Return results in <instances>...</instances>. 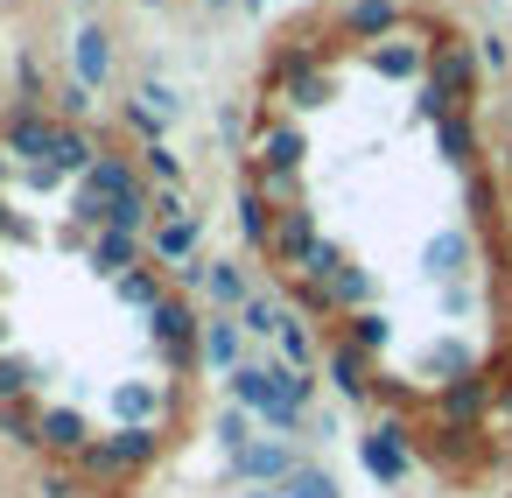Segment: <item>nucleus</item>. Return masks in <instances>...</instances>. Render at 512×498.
<instances>
[{
    "instance_id": "obj_1",
    "label": "nucleus",
    "mask_w": 512,
    "mask_h": 498,
    "mask_svg": "<svg viewBox=\"0 0 512 498\" xmlns=\"http://www.w3.org/2000/svg\"><path fill=\"white\" fill-rule=\"evenodd\" d=\"M232 400L239 407H260L281 435L302 428V407H309V379L295 365H239L232 372Z\"/></svg>"
},
{
    "instance_id": "obj_2",
    "label": "nucleus",
    "mask_w": 512,
    "mask_h": 498,
    "mask_svg": "<svg viewBox=\"0 0 512 498\" xmlns=\"http://www.w3.org/2000/svg\"><path fill=\"white\" fill-rule=\"evenodd\" d=\"M148 316H155V337H162V351H169V358H176V365L190 372V365H197V337H204V323L190 316V302L162 295V302H155Z\"/></svg>"
},
{
    "instance_id": "obj_3",
    "label": "nucleus",
    "mask_w": 512,
    "mask_h": 498,
    "mask_svg": "<svg viewBox=\"0 0 512 498\" xmlns=\"http://www.w3.org/2000/svg\"><path fill=\"white\" fill-rule=\"evenodd\" d=\"M358 456H365V470H372L379 484H400V477H407V428H400V421H379V428L358 442Z\"/></svg>"
},
{
    "instance_id": "obj_4",
    "label": "nucleus",
    "mask_w": 512,
    "mask_h": 498,
    "mask_svg": "<svg viewBox=\"0 0 512 498\" xmlns=\"http://www.w3.org/2000/svg\"><path fill=\"white\" fill-rule=\"evenodd\" d=\"M232 477H246V484H288L295 477V449L288 442H246L239 456H232Z\"/></svg>"
},
{
    "instance_id": "obj_5",
    "label": "nucleus",
    "mask_w": 512,
    "mask_h": 498,
    "mask_svg": "<svg viewBox=\"0 0 512 498\" xmlns=\"http://www.w3.org/2000/svg\"><path fill=\"white\" fill-rule=\"evenodd\" d=\"M316 246H323V239H316V218H309V211H281V218H274V239H267V253H274L281 267H302Z\"/></svg>"
},
{
    "instance_id": "obj_6",
    "label": "nucleus",
    "mask_w": 512,
    "mask_h": 498,
    "mask_svg": "<svg viewBox=\"0 0 512 498\" xmlns=\"http://www.w3.org/2000/svg\"><path fill=\"white\" fill-rule=\"evenodd\" d=\"M127 197H141V183H134V169L127 162H92V176H85V204H92V218H106L99 204H127Z\"/></svg>"
},
{
    "instance_id": "obj_7",
    "label": "nucleus",
    "mask_w": 512,
    "mask_h": 498,
    "mask_svg": "<svg viewBox=\"0 0 512 498\" xmlns=\"http://www.w3.org/2000/svg\"><path fill=\"white\" fill-rule=\"evenodd\" d=\"M148 456H155V428H120L113 442L85 449V463H92V470H127V463H148Z\"/></svg>"
},
{
    "instance_id": "obj_8",
    "label": "nucleus",
    "mask_w": 512,
    "mask_h": 498,
    "mask_svg": "<svg viewBox=\"0 0 512 498\" xmlns=\"http://www.w3.org/2000/svg\"><path fill=\"white\" fill-rule=\"evenodd\" d=\"M57 141H64V127H50V120H36V113H15L8 120V148L15 155H29V162H57Z\"/></svg>"
},
{
    "instance_id": "obj_9",
    "label": "nucleus",
    "mask_w": 512,
    "mask_h": 498,
    "mask_svg": "<svg viewBox=\"0 0 512 498\" xmlns=\"http://www.w3.org/2000/svg\"><path fill=\"white\" fill-rule=\"evenodd\" d=\"M113 78V50H106V29H78V85H106Z\"/></svg>"
},
{
    "instance_id": "obj_10",
    "label": "nucleus",
    "mask_w": 512,
    "mask_h": 498,
    "mask_svg": "<svg viewBox=\"0 0 512 498\" xmlns=\"http://www.w3.org/2000/svg\"><path fill=\"white\" fill-rule=\"evenodd\" d=\"M190 253H197V218H162L155 260H162V267H190Z\"/></svg>"
},
{
    "instance_id": "obj_11",
    "label": "nucleus",
    "mask_w": 512,
    "mask_h": 498,
    "mask_svg": "<svg viewBox=\"0 0 512 498\" xmlns=\"http://www.w3.org/2000/svg\"><path fill=\"white\" fill-rule=\"evenodd\" d=\"M260 162H267V176H288V169L302 162V127H274V134L260 141Z\"/></svg>"
},
{
    "instance_id": "obj_12",
    "label": "nucleus",
    "mask_w": 512,
    "mask_h": 498,
    "mask_svg": "<svg viewBox=\"0 0 512 498\" xmlns=\"http://www.w3.org/2000/svg\"><path fill=\"white\" fill-rule=\"evenodd\" d=\"M204 288H211L225 309H246V302H253V288H246V274H239L232 260H211V267H204Z\"/></svg>"
},
{
    "instance_id": "obj_13",
    "label": "nucleus",
    "mask_w": 512,
    "mask_h": 498,
    "mask_svg": "<svg viewBox=\"0 0 512 498\" xmlns=\"http://www.w3.org/2000/svg\"><path fill=\"white\" fill-rule=\"evenodd\" d=\"M197 351H204V365H239V323H232V316H218V323H204V337H197Z\"/></svg>"
},
{
    "instance_id": "obj_14",
    "label": "nucleus",
    "mask_w": 512,
    "mask_h": 498,
    "mask_svg": "<svg viewBox=\"0 0 512 498\" xmlns=\"http://www.w3.org/2000/svg\"><path fill=\"white\" fill-rule=\"evenodd\" d=\"M365 295H372V281H365L358 267H337V274L323 281V302H337V309H351V316L365 309Z\"/></svg>"
},
{
    "instance_id": "obj_15",
    "label": "nucleus",
    "mask_w": 512,
    "mask_h": 498,
    "mask_svg": "<svg viewBox=\"0 0 512 498\" xmlns=\"http://www.w3.org/2000/svg\"><path fill=\"white\" fill-rule=\"evenodd\" d=\"M43 449H85V414L50 407V414H43Z\"/></svg>"
},
{
    "instance_id": "obj_16",
    "label": "nucleus",
    "mask_w": 512,
    "mask_h": 498,
    "mask_svg": "<svg viewBox=\"0 0 512 498\" xmlns=\"http://www.w3.org/2000/svg\"><path fill=\"white\" fill-rule=\"evenodd\" d=\"M393 29V0H351L344 8V36H379Z\"/></svg>"
},
{
    "instance_id": "obj_17",
    "label": "nucleus",
    "mask_w": 512,
    "mask_h": 498,
    "mask_svg": "<svg viewBox=\"0 0 512 498\" xmlns=\"http://www.w3.org/2000/svg\"><path fill=\"white\" fill-rule=\"evenodd\" d=\"M435 78H442V92H449V106L470 92V78H477V64H470V50H442L435 57Z\"/></svg>"
},
{
    "instance_id": "obj_18",
    "label": "nucleus",
    "mask_w": 512,
    "mask_h": 498,
    "mask_svg": "<svg viewBox=\"0 0 512 498\" xmlns=\"http://www.w3.org/2000/svg\"><path fill=\"white\" fill-rule=\"evenodd\" d=\"M442 155H449V162H463V169L477 162V134H470V120H463V113H442Z\"/></svg>"
},
{
    "instance_id": "obj_19",
    "label": "nucleus",
    "mask_w": 512,
    "mask_h": 498,
    "mask_svg": "<svg viewBox=\"0 0 512 498\" xmlns=\"http://www.w3.org/2000/svg\"><path fill=\"white\" fill-rule=\"evenodd\" d=\"M239 225H246V239H253V246H267V239H274V218H267V197H260L253 183L239 190Z\"/></svg>"
},
{
    "instance_id": "obj_20",
    "label": "nucleus",
    "mask_w": 512,
    "mask_h": 498,
    "mask_svg": "<svg viewBox=\"0 0 512 498\" xmlns=\"http://www.w3.org/2000/svg\"><path fill=\"white\" fill-rule=\"evenodd\" d=\"M239 323H246V330H260V337H281V323H288V309H281L274 295H253V302L239 309Z\"/></svg>"
},
{
    "instance_id": "obj_21",
    "label": "nucleus",
    "mask_w": 512,
    "mask_h": 498,
    "mask_svg": "<svg viewBox=\"0 0 512 498\" xmlns=\"http://www.w3.org/2000/svg\"><path fill=\"white\" fill-rule=\"evenodd\" d=\"M330 379H337L351 400L365 393V358H358V344H337V351H330Z\"/></svg>"
},
{
    "instance_id": "obj_22",
    "label": "nucleus",
    "mask_w": 512,
    "mask_h": 498,
    "mask_svg": "<svg viewBox=\"0 0 512 498\" xmlns=\"http://www.w3.org/2000/svg\"><path fill=\"white\" fill-rule=\"evenodd\" d=\"M106 274H120V267H134V232H113L106 225V239H99V253H92Z\"/></svg>"
},
{
    "instance_id": "obj_23",
    "label": "nucleus",
    "mask_w": 512,
    "mask_h": 498,
    "mask_svg": "<svg viewBox=\"0 0 512 498\" xmlns=\"http://www.w3.org/2000/svg\"><path fill=\"white\" fill-rule=\"evenodd\" d=\"M456 267H463V239H456V232L428 239V274H456Z\"/></svg>"
},
{
    "instance_id": "obj_24",
    "label": "nucleus",
    "mask_w": 512,
    "mask_h": 498,
    "mask_svg": "<svg viewBox=\"0 0 512 498\" xmlns=\"http://www.w3.org/2000/svg\"><path fill=\"white\" fill-rule=\"evenodd\" d=\"M57 169H85V176H92V141L64 127V141H57Z\"/></svg>"
},
{
    "instance_id": "obj_25",
    "label": "nucleus",
    "mask_w": 512,
    "mask_h": 498,
    "mask_svg": "<svg viewBox=\"0 0 512 498\" xmlns=\"http://www.w3.org/2000/svg\"><path fill=\"white\" fill-rule=\"evenodd\" d=\"M351 344H358V351H379V344H386V316L358 309V316H351Z\"/></svg>"
},
{
    "instance_id": "obj_26",
    "label": "nucleus",
    "mask_w": 512,
    "mask_h": 498,
    "mask_svg": "<svg viewBox=\"0 0 512 498\" xmlns=\"http://www.w3.org/2000/svg\"><path fill=\"white\" fill-rule=\"evenodd\" d=\"M281 351H288V365H295V372H302V365H309V351H316V344H309V330H302L295 316L281 323Z\"/></svg>"
},
{
    "instance_id": "obj_27",
    "label": "nucleus",
    "mask_w": 512,
    "mask_h": 498,
    "mask_svg": "<svg viewBox=\"0 0 512 498\" xmlns=\"http://www.w3.org/2000/svg\"><path fill=\"white\" fill-rule=\"evenodd\" d=\"M22 393H29V365L22 358H0V407L22 400Z\"/></svg>"
},
{
    "instance_id": "obj_28",
    "label": "nucleus",
    "mask_w": 512,
    "mask_h": 498,
    "mask_svg": "<svg viewBox=\"0 0 512 498\" xmlns=\"http://www.w3.org/2000/svg\"><path fill=\"white\" fill-rule=\"evenodd\" d=\"M288 498H337V484H330L323 470H295V477H288Z\"/></svg>"
},
{
    "instance_id": "obj_29",
    "label": "nucleus",
    "mask_w": 512,
    "mask_h": 498,
    "mask_svg": "<svg viewBox=\"0 0 512 498\" xmlns=\"http://www.w3.org/2000/svg\"><path fill=\"white\" fill-rule=\"evenodd\" d=\"M120 295H127V302H141V309H155V302H162V281H155V274H127V281H120Z\"/></svg>"
},
{
    "instance_id": "obj_30",
    "label": "nucleus",
    "mask_w": 512,
    "mask_h": 498,
    "mask_svg": "<svg viewBox=\"0 0 512 498\" xmlns=\"http://www.w3.org/2000/svg\"><path fill=\"white\" fill-rule=\"evenodd\" d=\"M372 64H379L386 78H407V71H414L421 57H414V50H372Z\"/></svg>"
},
{
    "instance_id": "obj_31",
    "label": "nucleus",
    "mask_w": 512,
    "mask_h": 498,
    "mask_svg": "<svg viewBox=\"0 0 512 498\" xmlns=\"http://www.w3.org/2000/svg\"><path fill=\"white\" fill-rule=\"evenodd\" d=\"M113 407H120V414H134V428H141V414L155 407V393H148V386H120V400H113Z\"/></svg>"
},
{
    "instance_id": "obj_32",
    "label": "nucleus",
    "mask_w": 512,
    "mask_h": 498,
    "mask_svg": "<svg viewBox=\"0 0 512 498\" xmlns=\"http://www.w3.org/2000/svg\"><path fill=\"white\" fill-rule=\"evenodd\" d=\"M218 435H225V449H232V456H239V449L253 442V435H246V414H239V407H232V414L218 421Z\"/></svg>"
},
{
    "instance_id": "obj_33",
    "label": "nucleus",
    "mask_w": 512,
    "mask_h": 498,
    "mask_svg": "<svg viewBox=\"0 0 512 498\" xmlns=\"http://www.w3.org/2000/svg\"><path fill=\"white\" fill-rule=\"evenodd\" d=\"M477 57H484L491 71H505V64H512V50H505V36H477Z\"/></svg>"
},
{
    "instance_id": "obj_34",
    "label": "nucleus",
    "mask_w": 512,
    "mask_h": 498,
    "mask_svg": "<svg viewBox=\"0 0 512 498\" xmlns=\"http://www.w3.org/2000/svg\"><path fill=\"white\" fill-rule=\"evenodd\" d=\"M442 407H449V414H463V421H470V414H477V386H470V379H463V386H456V393H449V400H442Z\"/></svg>"
},
{
    "instance_id": "obj_35",
    "label": "nucleus",
    "mask_w": 512,
    "mask_h": 498,
    "mask_svg": "<svg viewBox=\"0 0 512 498\" xmlns=\"http://www.w3.org/2000/svg\"><path fill=\"white\" fill-rule=\"evenodd\" d=\"M148 169H155V176H169V183H176V176H183V162H176V155H169V148H148Z\"/></svg>"
},
{
    "instance_id": "obj_36",
    "label": "nucleus",
    "mask_w": 512,
    "mask_h": 498,
    "mask_svg": "<svg viewBox=\"0 0 512 498\" xmlns=\"http://www.w3.org/2000/svg\"><path fill=\"white\" fill-rule=\"evenodd\" d=\"M71 491H78V484H71L64 470H50V477H43V498H71Z\"/></svg>"
},
{
    "instance_id": "obj_37",
    "label": "nucleus",
    "mask_w": 512,
    "mask_h": 498,
    "mask_svg": "<svg viewBox=\"0 0 512 498\" xmlns=\"http://www.w3.org/2000/svg\"><path fill=\"white\" fill-rule=\"evenodd\" d=\"M253 498H288V491H253Z\"/></svg>"
},
{
    "instance_id": "obj_38",
    "label": "nucleus",
    "mask_w": 512,
    "mask_h": 498,
    "mask_svg": "<svg viewBox=\"0 0 512 498\" xmlns=\"http://www.w3.org/2000/svg\"><path fill=\"white\" fill-rule=\"evenodd\" d=\"M0 232H8V204H0Z\"/></svg>"
},
{
    "instance_id": "obj_39",
    "label": "nucleus",
    "mask_w": 512,
    "mask_h": 498,
    "mask_svg": "<svg viewBox=\"0 0 512 498\" xmlns=\"http://www.w3.org/2000/svg\"><path fill=\"white\" fill-rule=\"evenodd\" d=\"M211 8H225V0H211Z\"/></svg>"
}]
</instances>
